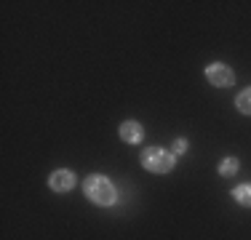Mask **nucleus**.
<instances>
[{"label": "nucleus", "instance_id": "f257e3e1", "mask_svg": "<svg viewBox=\"0 0 251 240\" xmlns=\"http://www.w3.org/2000/svg\"><path fill=\"white\" fill-rule=\"evenodd\" d=\"M83 192H86V197L91 203H97V206H112V203H115V187L110 184V179L97 176V173L83 182Z\"/></svg>", "mask_w": 251, "mask_h": 240}, {"label": "nucleus", "instance_id": "f03ea898", "mask_svg": "<svg viewBox=\"0 0 251 240\" xmlns=\"http://www.w3.org/2000/svg\"><path fill=\"white\" fill-rule=\"evenodd\" d=\"M142 166L152 173H169L174 168V155L160 149V147H150L142 152Z\"/></svg>", "mask_w": 251, "mask_h": 240}, {"label": "nucleus", "instance_id": "7ed1b4c3", "mask_svg": "<svg viewBox=\"0 0 251 240\" xmlns=\"http://www.w3.org/2000/svg\"><path fill=\"white\" fill-rule=\"evenodd\" d=\"M206 77H208V83L211 86H217V88H225V86H232L235 83V75H232V70L227 67V64H208L206 67Z\"/></svg>", "mask_w": 251, "mask_h": 240}, {"label": "nucleus", "instance_id": "20e7f679", "mask_svg": "<svg viewBox=\"0 0 251 240\" xmlns=\"http://www.w3.org/2000/svg\"><path fill=\"white\" fill-rule=\"evenodd\" d=\"M75 187V173L73 171H53L51 173V190H56V192H70Z\"/></svg>", "mask_w": 251, "mask_h": 240}, {"label": "nucleus", "instance_id": "39448f33", "mask_svg": "<svg viewBox=\"0 0 251 240\" xmlns=\"http://www.w3.org/2000/svg\"><path fill=\"white\" fill-rule=\"evenodd\" d=\"M142 125L136 123V120H126V123H121V139L123 142H128V144H136V142H142Z\"/></svg>", "mask_w": 251, "mask_h": 240}, {"label": "nucleus", "instance_id": "423d86ee", "mask_svg": "<svg viewBox=\"0 0 251 240\" xmlns=\"http://www.w3.org/2000/svg\"><path fill=\"white\" fill-rule=\"evenodd\" d=\"M235 107L243 112V115H251V88H246V91H241V94H238Z\"/></svg>", "mask_w": 251, "mask_h": 240}, {"label": "nucleus", "instance_id": "0eeeda50", "mask_svg": "<svg viewBox=\"0 0 251 240\" xmlns=\"http://www.w3.org/2000/svg\"><path fill=\"white\" fill-rule=\"evenodd\" d=\"M232 197H235L241 206H251V184H241V187H235Z\"/></svg>", "mask_w": 251, "mask_h": 240}, {"label": "nucleus", "instance_id": "6e6552de", "mask_svg": "<svg viewBox=\"0 0 251 240\" xmlns=\"http://www.w3.org/2000/svg\"><path fill=\"white\" fill-rule=\"evenodd\" d=\"M235 171H238V160L235 158H227V160L219 163V173H222V176H232Z\"/></svg>", "mask_w": 251, "mask_h": 240}, {"label": "nucleus", "instance_id": "1a4fd4ad", "mask_svg": "<svg viewBox=\"0 0 251 240\" xmlns=\"http://www.w3.org/2000/svg\"><path fill=\"white\" fill-rule=\"evenodd\" d=\"M184 149H187V142H182V139H179V142L174 144V152H184Z\"/></svg>", "mask_w": 251, "mask_h": 240}]
</instances>
